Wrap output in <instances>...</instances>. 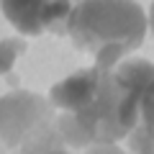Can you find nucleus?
<instances>
[{
	"label": "nucleus",
	"instance_id": "6",
	"mask_svg": "<svg viewBox=\"0 0 154 154\" xmlns=\"http://www.w3.org/2000/svg\"><path fill=\"white\" fill-rule=\"evenodd\" d=\"M8 154H72V152L64 144L62 134L57 131V126H51L49 131L28 139L26 144H21L18 149H13V152H8Z\"/></svg>",
	"mask_w": 154,
	"mask_h": 154
},
{
	"label": "nucleus",
	"instance_id": "4",
	"mask_svg": "<svg viewBox=\"0 0 154 154\" xmlns=\"http://www.w3.org/2000/svg\"><path fill=\"white\" fill-rule=\"evenodd\" d=\"M72 3H49V0H5L3 13L5 18L26 36H38V33H67V23L72 16Z\"/></svg>",
	"mask_w": 154,
	"mask_h": 154
},
{
	"label": "nucleus",
	"instance_id": "8",
	"mask_svg": "<svg viewBox=\"0 0 154 154\" xmlns=\"http://www.w3.org/2000/svg\"><path fill=\"white\" fill-rule=\"evenodd\" d=\"M85 154H126L118 144H98V146H90Z\"/></svg>",
	"mask_w": 154,
	"mask_h": 154
},
{
	"label": "nucleus",
	"instance_id": "1",
	"mask_svg": "<svg viewBox=\"0 0 154 154\" xmlns=\"http://www.w3.org/2000/svg\"><path fill=\"white\" fill-rule=\"evenodd\" d=\"M154 93V64L146 59H128L113 69L88 67L51 85L49 103L69 113L93 146L128 139L139 126L141 105Z\"/></svg>",
	"mask_w": 154,
	"mask_h": 154
},
{
	"label": "nucleus",
	"instance_id": "9",
	"mask_svg": "<svg viewBox=\"0 0 154 154\" xmlns=\"http://www.w3.org/2000/svg\"><path fill=\"white\" fill-rule=\"evenodd\" d=\"M149 26H152V33H154V3L149 5Z\"/></svg>",
	"mask_w": 154,
	"mask_h": 154
},
{
	"label": "nucleus",
	"instance_id": "5",
	"mask_svg": "<svg viewBox=\"0 0 154 154\" xmlns=\"http://www.w3.org/2000/svg\"><path fill=\"white\" fill-rule=\"evenodd\" d=\"M128 152L131 154H154V93L141 105L139 126L128 136Z\"/></svg>",
	"mask_w": 154,
	"mask_h": 154
},
{
	"label": "nucleus",
	"instance_id": "2",
	"mask_svg": "<svg viewBox=\"0 0 154 154\" xmlns=\"http://www.w3.org/2000/svg\"><path fill=\"white\" fill-rule=\"evenodd\" d=\"M146 13L139 3L116 0V3H77L72 8L67 36L77 51L95 57V64L113 69L118 59L139 49L146 36Z\"/></svg>",
	"mask_w": 154,
	"mask_h": 154
},
{
	"label": "nucleus",
	"instance_id": "3",
	"mask_svg": "<svg viewBox=\"0 0 154 154\" xmlns=\"http://www.w3.org/2000/svg\"><path fill=\"white\" fill-rule=\"evenodd\" d=\"M0 116H3V154L18 149L28 139L49 131L57 126L54 105L41 95L16 90L5 93L0 100Z\"/></svg>",
	"mask_w": 154,
	"mask_h": 154
},
{
	"label": "nucleus",
	"instance_id": "7",
	"mask_svg": "<svg viewBox=\"0 0 154 154\" xmlns=\"http://www.w3.org/2000/svg\"><path fill=\"white\" fill-rule=\"evenodd\" d=\"M23 49H26V44H23L21 38H3V75L11 72L13 59H18V54Z\"/></svg>",
	"mask_w": 154,
	"mask_h": 154
}]
</instances>
